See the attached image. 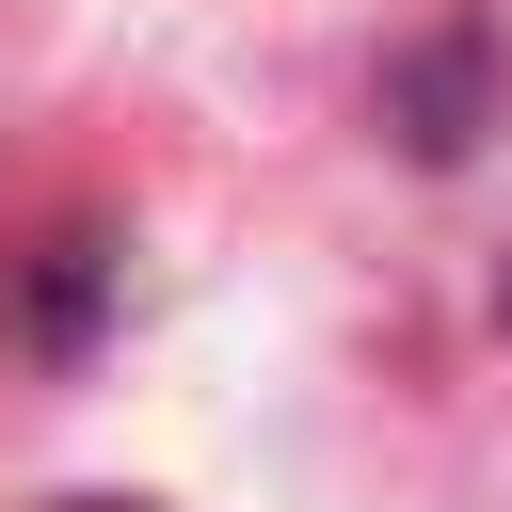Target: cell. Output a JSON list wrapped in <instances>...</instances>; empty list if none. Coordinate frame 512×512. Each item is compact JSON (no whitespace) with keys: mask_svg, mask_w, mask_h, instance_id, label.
Returning a JSON list of instances; mask_svg holds the SVG:
<instances>
[{"mask_svg":"<svg viewBox=\"0 0 512 512\" xmlns=\"http://www.w3.org/2000/svg\"><path fill=\"white\" fill-rule=\"evenodd\" d=\"M64 512H128V496H64Z\"/></svg>","mask_w":512,"mask_h":512,"instance_id":"cell-1","label":"cell"}]
</instances>
